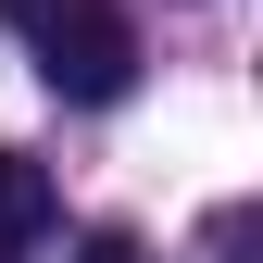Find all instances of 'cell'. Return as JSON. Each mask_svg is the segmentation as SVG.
<instances>
[{"mask_svg": "<svg viewBox=\"0 0 263 263\" xmlns=\"http://www.w3.org/2000/svg\"><path fill=\"white\" fill-rule=\"evenodd\" d=\"M38 76H50V101H76V113H101L138 88V25L125 13H76V25H50L38 38Z\"/></svg>", "mask_w": 263, "mask_h": 263, "instance_id": "cell-1", "label": "cell"}, {"mask_svg": "<svg viewBox=\"0 0 263 263\" xmlns=\"http://www.w3.org/2000/svg\"><path fill=\"white\" fill-rule=\"evenodd\" d=\"M88 263H138V238H88Z\"/></svg>", "mask_w": 263, "mask_h": 263, "instance_id": "cell-4", "label": "cell"}, {"mask_svg": "<svg viewBox=\"0 0 263 263\" xmlns=\"http://www.w3.org/2000/svg\"><path fill=\"white\" fill-rule=\"evenodd\" d=\"M0 13H13L25 38H50V25H76V13H113V0H0Z\"/></svg>", "mask_w": 263, "mask_h": 263, "instance_id": "cell-3", "label": "cell"}, {"mask_svg": "<svg viewBox=\"0 0 263 263\" xmlns=\"http://www.w3.org/2000/svg\"><path fill=\"white\" fill-rule=\"evenodd\" d=\"M38 226H50V176L0 151V263H25V251H38Z\"/></svg>", "mask_w": 263, "mask_h": 263, "instance_id": "cell-2", "label": "cell"}]
</instances>
